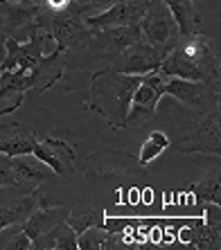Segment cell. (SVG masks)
Here are the masks:
<instances>
[{"label":"cell","mask_w":221,"mask_h":250,"mask_svg":"<svg viewBox=\"0 0 221 250\" xmlns=\"http://www.w3.org/2000/svg\"><path fill=\"white\" fill-rule=\"evenodd\" d=\"M36 25H39L41 32H45L47 39H54L59 52H66L70 47L84 45L88 34H90V29L86 27V21L75 12L47 14L39 9Z\"/></svg>","instance_id":"cell-6"},{"label":"cell","mask_w":221,"mask_h":250,"mask_svg":"<svg viewBox=\"0 0 221 250\" xmlns=\"http://www.w3.org/2000/svg\"><path fill=\"white\" fill-rule=\"evenodd\" d=\"M66 223H68L77 234H82L88 228H104L106 209H104V205H99V203L82 205V208L70 209L68 216H66Z\"/></svg>","instance_id":"cell-24"},{"label":"cell","mask_w":221,"mask_h":250,"mask_svg":"<svg viewBox=\"0 0 221 250\" xmlns=\"http://www.w3.org/2000/svg\"><path fill=\"white\" fill-rule=\"evenodd\" d=\"M140 79L142 75H122L109 65L95 70L90 75V88L84 108L106 120V124L113 128H124L129 104Z\"/></svg>","instance_id":"cell-1"},{"label":"cell","mask_w":221,"mask_h":250,"mask_svg":"<svg viewBox=\"0 0 221 250\" xmlns=\"http://www.w3.org/2000/svg\"><path fill=\"white\" fill-rule=\"evenodd\" d=\"M180 153H205L208 158H219L221 153V111H210L199 115L187 124L174 145Z\"/></svg>","instance_id":"cell-5"},{"label":"cell","mask_w":221,"mask_h":250,"mask_svg":"<svg viewBox=\"0 0 221 250\" xmlns=\"http://www.w3.org/2000/svg\"><path fill=\"white\" fill-rule=\"evenodd\" d=\"M14 185V169H12V158L0 153V187Z\"/></svg>","instance_id":"cell-31"},{"label":"cell","mask_w":221,"mask_h":250,"mask_svg":"<svg viewBox=\"0 0 221 250\" xmlns=\"http://www.w3.org/2000/svg\"><path fill=\"white\" fill-rule=\"evenodd\" d=\"M70 209L66 205H57V203H47V205H39L34 208V212L27 216V221L23 223V230L29 239L41 237L43 232H47L50 228L59 226L66 221Z\"/></svg>","instance_id":"cell-20"},{"label":"cell","mask_w":221,"mask_h":250,"mask_svg":"<svg viewBox=\"0 0 221 250\" xmlns=\"http://www.w3.org/2000/svg\"><path fill=\"white\" fill-rule=\"evenodd\" d=\"M163 2L174 16L180 36L201 34L203 21H201V14L197 12V0H163Z\"/></svg>","instance_id":"cell-21"},{"label":"cell","mask_w":221,"mask_h":250,"mask_svg":"<svg viewBox=\"0 0 221 250\" xmlns=\"http://www.w3.org/2000/svg\"><path fill=\"white\" fill-rule=\"evenodd\" d=\"M194 196H197L199 205H205V203L221 205V171H219V165L217 163L212 165L208 174L194 185Z\"/></svg>","instance_id":"cell-25"},{"label":"cell","mask_w":221,"mask_h":250,"mask_svg":"<svg viewBox=\"0 0 221 250\" xmlns=\"http://www.w3.org/2000/svg\"><path fill=\"white\" fill-rule=\"evenodd\" d=\"M66 65H68V54L66 52L54 50L52 54H43V57L39 59V63L27 72L29 90L45 93L47 88H52L54 83L61 82Z\"/></svg>","instance_id":"cell-16"},{"label":"cell","mask_w":221,"mask_h":250,"mask_svg":"<svg viewBox=\"0 0 221 250\" xmlns=\"http://www.w3.org/2000/svg\"><path fill=\"white\" fill-rule=\"evenodd\" d=\"M0 250H32V239L25 234L23 223H14L0 230Z\"/></svg>","instance_id":"cell-27"},{"label":"cell","mask_w":221,"mask_h":250,"mask_svg":"<svg viewBox=\"0 0 221 250\" xmlns=\"http://www.w3.org/2000/svg\"><path fill=\"white\" fill-rule=\"evenodd\" d=\"M45 32H36L29 41L25 43H16L12 39L5 41L7 54L2 59V70H12V72H21L27 75L29 70L39 63V59L43 57V47H45Z\"/></svg>","instance_id":"cell-12"},{"label":"cell","mask_w":221,"mask_h":250,"mask_svg":"<svg viewBox=\"0 0 221 250\" xmlns=\"http://www.w3.org/2000/svg\"><path fill=\"white\" fill-rule=\"evenodd\" d=\"M172 146V142H169V138L163 133V131H152V133L147 135L145 145H142V151H140L138 156V163L142 165V167H147L149 163H154L160 153H165Z\"/></svg>","instance_id":"cell-26"},{"label":"cell","mask_w":221,"mask_h":250,"mask_svg":"<svg viewBox=\"0 0 221 250\" xmlns=\"http://www.w3.org/2000/svg\"><path fill=\"white\" fill-rule=\"evenodd\" d=\"M110 5H115V0H72V12L82 18H88L106 12Z\"/></svg>","instance_id":"cell-29"},{"label":"cell","mask_w":221,"mask_h":250,"mask_svg":"<svg viewBox=\"0 0 221 250\" xmlns=\"http://www.w3.org/2000/svg\"><path fill=\"white\" fill-rule=\"evenodd\" d=\"M142 41L138 25H124V27H106V29H90L86 43L88 52L95 59H104L106 63L113 61L117 54L122 52L124 47L131 43Z\"/></svg>","instance_id":"cell-9"},{"label":"cell","mask_w":221,"mask_h":250,"mask_svg":"<svg viewBox=\"0 0 221 250\" xmlns=\"http://www.w3.org/2000/svg\"><path fill=\"white\" fill-rule=\"evenodd\" d=\"M147 2L149 0H115L106 12L97 16H88L86 21L88 29H106V27H124V25H138L140 18L145 16Z\"/></svg>","instance_id":"cell-14"},{"label":"cell","mask_w":221,"mask_h":250,"mask_svg":"<svg viewBox=\"0 0 221 250\" xmlns=\"http://www.w3.org/2000/svg\"><path fill=\"white\" fill-rule=\"evenodd\" d=\"M39 9L47 14L72 12V0H39Z\"/></svg>","instance_id":"cell-30"},{"label":"cell","mask_w":221,"mask_h":250,"mask_svg":"<svg viewBox=\"0 0 221 250\" xmlns=\"http://www.w3.org/2000/svg\"><path fill=\"white\" fill-rule=\"evenodd\" d=\"M32 250H79L77 248V232L64 221L50 228L41 237L32 239Z\"/></svg>","instance_id":"cell-22"},{"label":"cell","mask_w":221,"mask_h":250,"mask_svg":"<svg viewBox=\"0 0 221 250\" xmlns=\"http://www.w3.org/2000/svg\"><path fill=\"white\" fill-rule=\"evenodd\" d=\"M205 226L215 228V230H221V205L215 203H205Z\"/></svg>","instance_id":"cell-32"},{"label":"cell","mask_w":221,"mask_h":250,"mask_svg":"<svg viewBox=\"0 0 221 250\" xmlns=\"http://www.w3.org/2000/svg\"><path fill=\"white\" fill-rule=\"evenodd\" d=\"M192 248L197 250H221V230L199 223L192 232Z\"/></svg>","instance_id":"cell-28"},{"label":"cell","mask_w":221,"mask_h":250,"mask_svg":"<svg viewBox=\"0 0 221 250\" xmlns=\"http://www.w3.org/2000/svg\"><path fill=\"white\" fill-rule=\"evenodd\" d=\"M138 27L140 34H142V41L147 45H152L154 50H158L160 54H165V57H167V52H172V47L180 39L178 25H176L169 7L163 0H149L147 2L145 16L140 18Z\"/></svg>","instance_id":"cell-4"},{"label":"cell","mask_w":221,"mask_h":250,"mask_svg":"<svg viewBox=\"0 0 221 250\" xmlns=\"http://www.w3.org/2000/svg\"><path fill=\"white\" fill-rule=\"evenodd\" d=\"M158 72H163L165 77H178V79L221 86L219 57L203 34L180 36L178 43L172 47V52H167V57L163 59Z\"/></svg>","instance_id":"cell-2"},{"label":"cell","mask_w":221,"mask_h":250,"mask_svg":"<svg viewBox=\"0 0 221 250\" xmlns=\"http://www.w3.org/2000/svg\"><path fill=\"white\" fill-rule=\"evenodd\" d=\"M27 90H29L27 75L2 70L0 72V115H9L16 108H21Z\"/></svg>","instance_id":"cell-19"},{"label":"cell","mask_w":221,"mask_h":250,"mask_svg":"<svg viewBox=\"0 0 221 250\" xmlns=\"http://www.w3.org/2000/svg\"><path fill=\"white\" fill-rule=\"evenodd\" d=\"M9 2H29V0H9Z\"/></svg>","instance_id":"cell-35"},{"label":"cell","mask_w":221,"mask_h":250,"mask_svg":"<svg viewBox=\"0 0 221 250\" xmlns=\"http://www.w3.org/2000/svg\"><path fill=\"white\" fill-rule=\"evenodd\" d=\"M47 203H54V201L47 198L41 187L34 192H23L16 185L0 187V230L14 223H25L34 208Z\"/></svg>","instance_id":"cell-8"},{"label":"cell","mask_w":221,"mask_h":250,"mask_svg":"<svg viewBox=\"0 0 221 250\" xmlns=\"http://www.w3.org/2000/svg\"><path fill=\"white\" fill-rule=\"evenodd\" d=\"M165 95H172L176 102L185 106L187 111L203 115V113L217 111L219 108L221 90L219 86L205 82H190V79H178V77H167L165 83Z\"/></svg>","instance_id":"cell-7"},{"label":"cell","mask_w":221,"mask_h":250,"mask_svg":"<svg viewBox=\"0 0 221 250\" xmlns=\"http://www.w3.org/2000/svg\"><path fill=\"white\" fill-rule=\"evenodd\" d=\"M86 176H95L99 181H145V167L138 163V158L129 151L120 149H97L86 158Z\"/></svg>","instance_id":"cell-3"},{"label":"cell","mask_w":221,"mask_h":250,"mask_svg":"<svg viewBox=\"0 0 221 250\" xmlns=\"http://www.w3.org/2000/svg\"><path fill=\"white\" fill-rule=\"evenodd\" d=\"M36 16H39V5L34 2L2 0V36L16 43L29 41L39 32Z\"/></svg>","instance_id":"cell-10"},{"label":"cell","mask_w":221,"mask_h":250,"mask_svg":"<svg viewBox=\"0 0 221 250\" xmlns=\"http://www.w3.org/2000/svg\"><path fill=\"white\" fill-rule=\"evenodd\" d=\"M5 36H0V61H2V59H5V54H7V47H5Z\"/></svg>","instance_id":"cell-33"},{"label":"cell","mask_w":221,"mask_h":250,"mask_svg":"<svg viewBox=\"0 0 221 250\" xmlns=\"http://www.w3.org/2000/svg\"><path fill=\"white\" fill-rule=\"evenodd\" d=\"M39 140L34 126L23 122H7L0 126V153L14 156H27L34 151V145Z\"/></svg>","instance_id":"cell-17"},{"label":"cell","mask_w":221,"mask_h":250,"mask_svg":"<svg viewBox=\"0 0 221 250\" xmlns=\"http://www.w3.org/2000/svg\"><path fill=\"white\" fill-rule=\"evenodd\" d=\"M158 102H160V97L154 93V88L142 83V79H140L138 88L133 90V97H131V104H129L124 128H135V126H140V124L149 122V120L156 115Z\"/></svg>","instance_id":"cell-18"},{"label":"cell","mask_w":221,"mask_h":250,"mask_svg":"<svg viewBox=\"0 0 221 250\" xmlns=\"http://www.w3.org/2000/svg\"><path fill=\"white\" fill-rule=\"evenodd\" d=\"M32 156L39 158L41 163H45L59 178H68V176L75 174V163H77L75 149L66 140H59V138L36 140Z\"/></svg>","instance_id":"cell-13"},{"label":"cell","mask_w":221,"mask_h":250,"mask_svg":"<svg viewBox=\"0 0 221 250\" xmlns=\"http://www.w3.org/2000/svg\"><path fill=\"white\" fill-rule=\"evenodd\" d=\"M163 59L165 54L154 50L152 45H147L145 41H138L124 47L122 52L106 65L122 72V75H147V72H154V70L160 68Z\"/></svg>","instance_id":"cell-11"},{"label":"cell","mask_w":221,"mask_h":250,"mask_svg":"<svg viewBox=\"0 0 221 250\" xmlns=\"http://www.w3.org/2000/svg\"><path fill=\"white\" fill-rule=\"evenodd\" d=\"M0 36H2V0H0Z\"/></svg>","instance_id":"cell-34"},{"label":"cell","mask_w":221,"mask_h":250,"mask_svg":"<svg viewBox=\"0 0 221 250\" xmlns=\"http://www.w3.org/2000/svg\"><path fill=\"white\" fill-rule=\"evenodd\" d=\"M77 248L79 250H122L127 248L120 234L109 232L106 228H88L82 234H77Z\"/></svg>","instance_id":"cell-23"},{"label":"cell","mask_w":221,"mask_h":250,"mask_svg":"<svg viewBox=\"0 0 221 250\" xmlns=\"http://www.w3.org/2000/svg\"><path fill=\"white\" fill-rule=\"evenodd\" d=\"M0 72H2V61H0Z\"/></svg>","instance_id":"cell-36"},{"label":"cell","mask_w":221,"mask_h":250,"mask_svg":"<svg viewBox=\"0 0 221 250\" xmlns=\"http://www.w3.org/2000/svg\"><path fill=\"white\" fill-rule=\"evenodd\" d=\"M12 169H14V185L18 189H23V192H34L43 183L57 181L59 178L45 163H41L32 153H27V156H14Z\"/></svg>","instance_id":"cell-15"}]
</instances>
